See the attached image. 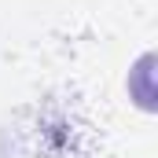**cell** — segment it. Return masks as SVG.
<instances>
[{"label": "cell", "mask_w": 158, "mask_h": 158, "mask_svg": "<svg viewBox=\"0 0 158 158\" xmlns=\"http://www.w3.org/2000/svg\"><path fill=\"white\" fill-rule=\"evenodd\" d=\"M103 136L92 99L59 85L19 103L0 121V158H99Z\"/></svg>", "instance_id": "obj_1"}]
</instances>
